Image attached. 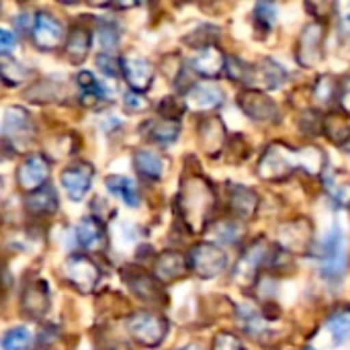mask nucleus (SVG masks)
Here are the masks:
<instances>
[{
    "mask_svg": "<svg viewBox=\"0 0 350 350\" xmlns=\"http://www.w3.org/2000/svg\"><path fill=\"white\" fill-rule=\"evenodd\" d=\"M326 168V154L316 146L291 148L285 144H271L258 162V176L271 183L285 180L297 170L318 176Z\"/></svg>",
    "mask_w": 350,
    "mask_h": 350,
    "instance_id": "obj_1",
    "label": "nucleus"
},
{
    "mask_svg": "<svg viewBox=\"0 0 350 350\" xmlns=\"http://www.w3.org/2000/svg\"><path fill=\"white\" fill-rule=\"evenodd\" d=\"M215 205H217L215 191L207 178L199 176V174H191V176L183 178L180 189H178L176 207H178V213H180L185 226L189 228V232L201 234L209 226Z\"/></svg>",
    "mask_w": 350,
    "mask_h": 350,
    "instance_id": "obj_2",
    "label": "nucleus"
},
{
    "mask_svg": "<svg viewBox=\"0 0 350 350\" xmlns=\"http://www.w3.org/2000/svg\"><path fill=\"white\" fill-rule=\"evenodd\" d=\"M347 234L342 226L336 221L330 232L326 234L322 246H320V273L326 281H340V277L347 271Z\"/></svg>",
    "mask_w": 350,
    "mask_h": 350,
    "instance_id": "obj_3",
    "label": "nucleus"
},
{
    "mask_svg": "<svg viewBox=\"0 0 350 350\" xmlns=\"http://www.w3.org/2000/svg\"><path fill=\"white\" fill-rule=\"evenodd\" d=\"M127 332L129 336L148 349H156L164 342L168 334V320L156 312H135L127 320Z\"/></svg>",
    "mask_w": 350,
    "mask_h": 350,
    "instance_id": "obj_4",
    "label": "nucleus"
},
{
    "mask_svg": "<svg viewBox=\"0 0 350 350\" xmlns=\"http://www.w3.org/2000/svg\"><path fill=\"white\" fill-rule=\"evenodd\" d=\"M189 265L199 279H215L228 269V254L217 244H197L189 254Z\"/></svg>",
    "mask_w": 350,
    "mask_h": 350,
    "instance_id": "obj_5",
    "label": "nucleus"
},
{
    "mask_svg": "<svg viewBox=\"0 0 350 350\" xmlns=\"http://www.w3.org/2000/svg\"><path fill=\"white\" fill-rule=\"evenodd\" d=\"M64 279L80 293H92L100 281V269L86 254H72L64 262Z\"/></svg>",
    "mask_w": 350,
    "mask_h": 350,
    "instance_id": "obj_6",
    "label": "nucleus"
},
{
    "mask_svg": "<svg viewBox=\"0 0 350 350\" xmlns=\"http://www.w3.org/2000/svg\"><path fill=\"white\" fill-rule=\"evenodd\" d=\"M33 121L29 117V111L23 107H8L2 117V137L6 144H10L14 150H25L33 139Z\"/></svg>",
    "mask_w": 350,
    "mask_h": 350,
    "instance_id": "obj_7",
    "label": "nucleus"
},
{
    "mask_svg": "<svg viewBox=\"0 0 350 350\" xmlns=\"http://www.w3.org/2000/svg\"><path fill=\"white\" fill-rule=\"evenodd\" d=\"M31 39H33L35 47H39L41 51H53L68 37H66L64 25L53 14L39 12L35 16V25H33V31H31Z\"/></svg>",
    "mask_w": 350,
    "mask_h": 350,
    "instance_id": "obj_8",
    "label": "nucleus"
},
{
    "mask_svg": "<svg viewBox=\"0 0 350 350\" xmlns=\"http://www.w3.org/2000/svg\"><path fill=\"white\" fill-rule=\"evenodd\" d=\"M51 306L49 285L43 279H31L21 295V310L29 320H43Z\"/></svg>",
    "mask_w": 350,
    "mask_h": 350,
    "instance_id": "obj_9",
    "label": "nucleus"
},
{
    "mask_svg": "<svg viewBox=\"0 0 350 350\" xmlns=\"http://www.w3.org/2000/svg\"><path fill=\"white\" fill-rule=\"evenodd\" d=\"M125 281H127L131 293L139 301H146L148 306H164L166 304V293H164L162 283L158 279L150 277L148 273H144L139 269H127Z\"/></svg>",
    "mask_w": 350,
    "mask_h": 350,
    "instance_id": "obj_10",
    "label": "nucleus"
},
{
    "mask_svg": "<svg viewBox=\"0 0 350 350\" xmlns=\"http://www.w3.org/2000/svg\"><path fill=\"white\" fill-rule=\"evenodd\" d=\"M238 105H240V109L250 119H254L258 123H273V121L279 119V107H277V103L271 96H267L262 90L250 88V90L240 92Z\"/></svg>",
    "mask_w": 350,
    "mask_h": 350,
    "instance_id": "obj_11",
    "label": "nucleus"
},
{
    "mask_svg": "<svg viewBox=\"0 0 350 350\" xmlns=\"http://www.w3.org/2000/svg\"><path fill=\"white\" fill-rule=\"evenodd\" d=\"M324 39H326V33H324L322 23H310L301 31L299 41H297V62L304 68H312L322 59V55H324Z\"/></svg>",
    "mask_w": 350,
    "mask_h": 350,
    "instance_id": "obj_12",
    "label": "nucleus"
},
{
    "mask_svg": "<svg viewBox=\"0 0 350 350\" xmlns=\"http://www.w3.org/2000/svg\"><path fill=\"white\" fill-rule=\"evenodd\" d=\"M49 178V160L43 154H31L16 170V183L29 195L43 189Z\"/></svg>",
    "mask_w": 350,
    "mask_h": 350,
    "instance_id": "obj_13",
    "label": "nucleus"
},
{
    "mask_svg": "<svg viewBox=\"0 0 350 350\" xmlns=\"http://www.w3.org/2000/svg\"><path fill=\"white\" fill-rule=\"evenodd\" d=\"M189 66L193 72H197L203 78H219L228 70V57L217 45L207 43V45H201L193 53V57L189 59Z\"/></svg>",
    "mask_w": 350,
    "mask_h": 350,
    "instance_id": "obj_14",
    "label": "nucleus"
},
{
    "mask_svg": "<svg viewBox=\"0 0 350 350\" xmlns=\"http://www.w3.org/2000/svg\"><path fill=\"white\" fill-rule=\"evenodd\" d=\"M269 258V246L265 240H256L254 244H250V248L240 256L234 277L240 285H252L260 273V269L265 267Z\"/></svg>",
    "mask_w": 350,
    "mask_h": 350,
    "instance_id": "obj_15",
    "label": "nucleus"
},
{
    "mask_svg": "<svg viewBox=\"0 0 350 350\" xmlns=\"http://www.w3.org/2000/svg\"><path fill=\"white\" fill-rule=\"evenodd\" d=\"M121 70H123V76L129 84V90L144 92L152 86L154 66L146 57H142L137 53H127L121 57Z\"/></svg>",
    "mask_w": 350,
    "mask_h": 350,
    "instance_id": "obj_16",
    "label": "nucleus"
},
{
    "mask_svg": "<svg viewBox=\"0 0 350 350\" xmlns=\"http://www.w3.org/2000/svg\"><path fill=\"white\" fill-rule=\"evenodd\" d=\"M92 178H94V168L88 162H76V164H70L68 168H64L62 187L72 201H80L88 193Z\"/></svg>",
    "mask_w": 350,
    "mask_h": 350,
    "instance_id": "obj_17",
    "label": "nucleus"
},
{
    "mask_svg": "<svg viewBox=\"0 0 350 350\" xmlns=\"http://www.w3.org/2000/svg\"><path fill=\"white\" fill-rule=\"evenodd\" d=\"M197 131H199V144H201L203 152H207L209 156H217V154L226 148V144H228L226 125H224V121H221L219 117H215V115L205 117V119L199 123Z\"/></svg>",
    "mask_w": 350,
    "mask_h": 350,
    "instance_id": "obj_18",
    "label": "nucleus"
},
{
    "mask_svg": "<svg viewBox=\"0 0 350 350\" xmlns=\"http://www.w3.org/2000/svg\"><path fill=\"white\" fill-rule=\"evenodd\" d=\"M224 103V90L217 84H193L185 94V105L191 111L207 113Z\"/></svg>",
    "mask_w": 350,
    "mask_h": 350,
    "instance_id": "obj_19",
    "label": "nucleus"
},
{
    "mask_svg": "<svg viewBox=\"0 0 350 350\" xmlns=\"http://www.w3.org/2000/svg\"><path fill=\"white\" fill-rule=\"evenodd\" d=\"M312 238H314V230L312 226L306 221V219H295V221H289L285 224L281 230H279V242L285 250H291V252H308L310 244H312Z\"/></svg>",
    "mask_w": 350,
    "mask_h": 350,
    "instance_id": "obj_20",
    "label": "nucleus"
},
{
    "mask_svg": "<svg viewBox=\"0 0 350 350\" xmlns=\"http://www.w3.org/2000/svg\"><path fill=\"white\" fill-rule=\"evenodd\" d=\"M189 260L185 258V254L176 252V250H166L156 258L154 265V275L160 283H172L178 281L187 275L189 271Z\"/></svg>",
    "mask_w": 350,
    "mask_h": 350,
    "instance_id": "obj_21",
    "label": "nucleus"
},
{
    "mask_svg": "<svg viewBox=\"0 0 350 350\" xmlns=\"http://www.w3.org/2000/svg\"><path fill=\"white\" fill-rule=\"evenodd\" d=\"M226 189H228V203H230L232 213L236 217H240V219L254 217V213L258 209V197H256V193L252 189H248V187L234 185V183H228Z\"/></svg>",
    "mask_w": 350,
    "mask_h": 350,
    "instance_id": "obj_22",
    "label": "nucleus"
},
{
    "mask_svg": "<svg viewBox=\"0 0 350 350\" xmlns=\"http://www.w3.org/2000/svg\"><path fill=\"white\" fill-rule=\"evenodd\" d=\"M76 234H78V242L84 250H92V252H98V250H105L107 248V230L103 226L100 219L88 215L84 219H80L78 228H76Z\"/></svg>",
    "mask_w": 350,
    "mask_h": 350,
    "instance_id": "obj_23",
    "label": "nucleus"
},
{
    "mask_svg": "<svg viewBox=\"0 0 350 350\" xmlns=\"http://www.w3.org/2000/svg\"><path fill=\"white\" fill-rule=\"evenodd\" d=\"M285 80H287L285 68L275 59L265 57L258 66H252L248 84H260L262 88H279L285 84Z\"/></svg>",
    "mask_w": 350,
    "mask_h": 350,
    "instance_id": "obj_24",
    "label": "nucleus"
},
{
    "mask_svg": "<svg viewBox=\"0 0 350 350\" xmlns=\"http://www.w3.org/2000/svg\"><path fill=\"white\" fill-rule=\"evenodd\" d=\"M90 43H92V37L84 27H72V31L68 33V39H66V49H64L68 62L74 66H80L88 57Z\"/></svg>",
    "mask_w": 350,
    "mask_h": 350,
    "instance_id": "obj_25",
    "label": "nucleus"
},
{
    "mask_svg": "<svg viewBox=\"0 0 350 350\" xmlns=\"http://www.w3.org/2000/svg\"><path fill=\"white\" fill-rule=\"evenodd\" d=\"M76 82L80 86V103L84 107H96L107 100V88L94 78L92 72H88V70L78 72Z\"/></svg>",
    "mask_w": 350,
    "mask_h": 350,
    "instance_id": "obj_26",
    "label": "nucleus"
},
{
    "mask_svg": "<svg viewBox=\"0 0 350 350\" xmlns=\"http://www.w3.org/2000/svg\"><path fill=\"white\" fill-rule=\"evenodd\" d=\"M25 209L33 215H53L57 211V195L51 185L31 193L25 199Z\"/></svg>",
    "mask_w": 350,
    "mask_h": 350,
    "instance_id": "obj_27",
    "label": "nucleus"
},
{
    "mask_svg": "<svg viewBox=\"0 0 350 350\" xmlns=\"http://www.w3.org/2000/svg\"><path fill=\"white\" fill-rule=\"evenodd\" d=\"M133 166L139 176L150 180H158L164 174V160L152 150H137L133 154Z\"/></svg>",
    "mask_w": 350,
    "mask_h": 350,
    "instance_id": "obj_28",
    "label": "nucleus"
},
{
    "mask_svg": "<svg viewBox=\"0 0 350 350\" xmlns=\"http://www.w3.org/2000/svg\"><path fill=\"white\" fill-rule=\"evenodd\" d=\"M105 185H107V191L111 195L119 197L125 205H129V207H137L139 205V191H137L135 183L129 180L127 176L111 174V176H107Z\"/></svg>",
    "mask_w": 350,
    "mask_h": 350,
    "instance_id": "obj_29",
    "label": "nucleus"
},
{
    "mask_svg": "<svg viewBox=\"0 0 350 350\" xmlns=\"http://www.w3.org/2000/svg\"><path fill=\"white\" fill-rule=\"evenodd\" d=\"M148 137L158 142V144H170L178 137L180 133V121H170V119H156L148 123Z\"/></svg>",
    "mask_w": 350,
    "mask_h": 350,
    "instance_id": "obj_30",
    "label": "nucleus"
},
{
    "mask_svg": "<svg viewBox=\"0 0 350 350\" xmlns=\"http://www.w3.org/2000/svg\"><path fill=\"white\" fill-rule=\"evenodd\" d=\"M324 131L330 137V142L338 146H345L350 139V125L342 115H328L324 119Z\"/></svg>",
    "mask_w": 350,
    "mask_h": 350,
    "instance_id": "obj_31",
    "label": "nucleus"
},
{
    "mask_svg": "<svg viewBox=\"0 0 350 350\" xmlns=\"http://www.w3.org/2000/svg\"><path fill=\"white\" fill-rule=\"evenodd\" d=\"M326 328L334 340V347L345 345L350 338V312H338V314L330 316Z\"/></svg>",
    "mask_w": 350,
    "mask_h": 350,
    "instance_id": "obj_32",
    "label": "nucleus"
},
{
    "mask_svg": "<svg viewBox=\"0 0 350 350\" xmlns=\"http://www.w3.org/2000/svg\"><path fill=\"white\" fill-rule=\"evenodd\" d=\"M0 74H2V80L8 84V86H14V84H21L23 80H27L31 76V72L18 64L16 59L8 57V55H2V62H0Z\"/></svg>",
    "mask_w": 350,
    "mask_h": 350,
    "instance_id": "obj_33",
    "label": "nucleus"
},
{
    "mask_svg": "<svg viewBox=\"0 0 350 350\" xmlns=\"http://www.w3.org/2000/svg\"><path fill=\"white\" fill-rule=\"evenodd\" d=\"M31 334L27 328H12L2 338V350H29Z\"/></svg>",
    "mask_w": 350,
    "mask_h": 350,
    "instance_id": "obj_34",
    "label": "nucleus"
},
{
    "mask_svg": "<svg viewBox=\"0 0 350 350\" xmlns=\"http://www.w3.org/2000/svg\"><path fill=\"white\" fill-rule=\"evenodd\" d=\"M185 111V103L180 98L174 96H166L160 105H158V115L160 119H170V121H180Z\"/></svg>",
    "mask_w": 350,
    "mask_h": 350,
    "instance_id": "obj_35",
    "label": "nucleus"
},
{
    "mask_svg": "<svg viewBox=\"0 0 350 350\" xmlns=\"http://www.w3.org/2000/svg\"><path fill=\"white\" fill-rule=\"evenodd\" d=\"M326 189L330 191V195L340 201L342 205H350V178H338V176H330L326 180Z\"/></svg>",
    "mask_w": 350,
    "mask_h": 350,
    "instance_id": "obj_36",
    "label": "nucleus"
},
{
    "mask_svg": "<svg viewBox=\"0 0 350 350\" xmlns=\"http://www.w3.org/2000/svg\"><path fill=\"white\" fill-rule=\"evenodd\" d=\"M254 18L265 31L271 29L277 23V6L271 4V2H258L256 8H254Z\"/></svg>",
    "mask_w": 350,
    "mask_h": 350,
    "instance_id": "obj_37",
    "label": "nucleus"
},
{
    "mask_svg": "<svg viewBox=\"0 0 350 350\" xmlns=\"http://www.w3.org/2000/svg\"><path fill=\"white\" fill-rule=\"evenodd\" d=\"M314 94H316V98L322 105H330L334 100V96H336V82H334V78L332 76H322L318 80L316 88H314Z\"/></svg>",
    "mask_w": 350,
    "mask_h": 350,
    "instance_id": "obj_38",
    "label": "nucleus"
},
{
    "mask_svg": "<svg viewBox=\"0 0 350 350\" xmlns=\"http://www.w3.org/2000/svg\"><path fill=\"white\" fill-rule=\"evenodd\" d=\"M250 70L252 66L250 64H244L242 59L238 57H228V76L236 82H250Z\"/></svg>",
    "mask_w": 350,
    "mask_h": 350,
    "instance_id": "obj_39",
    "label": "nucleus"
},
{
    "mask_svg": "<svg viewBox=\"0 0 350 350\" xmlns=\"http://www.w3.org/2000/svg\"><path fill=\"white\" fill-rule=\"evenodd\" d=\"M96 66H98V70H100L103 74H107L109 78H117L119 74H123V70H121V59H115V57L109 55V53H100V55L96 57Z\"/></svg>",
    "mask_w": 350,
    "mask_h": 350,
    "instance_id": "obj_40",
    "label": "nucleus"
},
{
    "mask_svg": "<svg viewBox=\"0 0 350 350\" xmlns=\"http://www.w3.org/2000/svg\"><path fill=\"white\" fill-rule=\"evenodd\" d=\"M211 350H246L242 340L232 334V332H219L215 338H213V349Z\"/></svg>",
    "mask_w": 350,
    "mask_h": 350,
    "instance_id": "obj_41",
    "label": "nucleus"
},
{
    "mask_svg": "<svg viewBox=\"0 0 350 350\" xmlns=\"http://www.w3.org/2000/svg\"><path fill=\"white\" fill-rule=\"evenodd\" d=\"M123 105L127 111L131 113H139V111H146L150 107V100L142 94V92H135V90H127L125 96H123Z\"/></svg>",
    "mask_w": 350,
    "mask_h": 350,
    "instance_id": "obj_42",
    "label": "nucleus"
},
{
    "mask_svg": "<svg viewBox=\"0 0 350 350\" xmlns=\"http://www.w3.org/2000/svg\"><path fill=\"white\" fill-rule=\"evenodd\" d=\"M98 41L105 49H111L119 43V33L113 23H103L98 27Z\"/></svg>",
    "mask_w": 350,
    "mask_h": 350,
    "instance_id": "obj_43",
    "label": "nucleus"
},
{
    "mask_svg": "<svg viewBox=\"0 0 350 350\" xmlns=\"http://www.w3.org/2000/svg\"><path fill=\"white\" fill-rule=\"evenodd\" d=\"M16 45V35L8 29H0V51L2 55H8V51Z\"/></svg>",
    "mask_w": 350,
    "mask_h": 350,
    "instance_id": "obj_44",
    "label": "nucleus"
},
{
    "mask_svg": "<svg viewBox=\"0 0 350 350\" xmlns=\"http://www.w3.org/2000/svg\"><path fill=\"white\" fill-rule=\"evenodd\" d=\"M338 98H340V107H342V111L347 113L350 117V76L342 82V86H340V92H338Z\"/></svg>",
    "mask_w": 350,
    "mask_h": 350,
    "instance_id": "obj_45",
    "label": "nucleus"
},
{
    "mask_svg": "<svg viewBox=\"0 0 350 350\" xmlns=\"http://www.w3.org/2000/svg\"><path fill=\"white\" fill-rule=\"evenodd\" d=\"M342 23H345L347 27H350V4L345 8V12H342Z\"/></svg>",
    "mask_w": 350,
    "mask_h": 350,
    "instance_id": "obj_46",
    "label": "nucleus"
},
{
    "mask_svg": "<svg viewBox=\"0 0 350 350\" xmlns=\"http://www.w3.org/2000/svg\"><path fill=\"white\" fill-rule=\"evenodd\" d=\"M107 350H131L127 345H123V342H117V345H113L111 349H107Z\"/></svg>",
    "mask_w": 350,
    "mask_h": 350,
    "instance_id": "obj_47",
    "label": "nucleus"
},
{
    "mask_svg": "<svg viewBox=\"0 0 350 350\" xmlns=\"http://www.w3.org/2000/svg\"><path fill=\"white\" fill-rule=\"evenodd\" d=\"M176 350H201L199 345H187V347H183V349H176Z\"/></svg>",
    "mask_w": 350,
    "mask_h": 350,
    "instance_id": "obj_48",
    "label": "nucleus"
},
{
    "mask_svg": "<svg viewBox=\"0 0 350 350\" xmlns=\"http://www.w3.org/2000/svg\"><path fill=\"white\" fill-rule=\"evenodd\" d=\"M39 350H45V349H39Z\"/></svg>",
    "mask_w": 350,
    "mask_h": 350,
    "instance_id": "obj_49",
    "label": "nucleus"
}]
</instances>
